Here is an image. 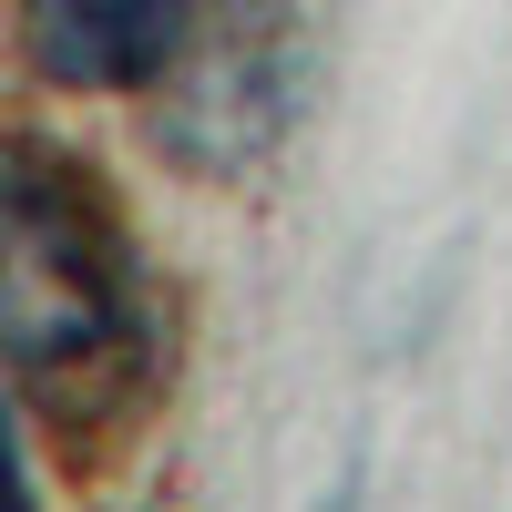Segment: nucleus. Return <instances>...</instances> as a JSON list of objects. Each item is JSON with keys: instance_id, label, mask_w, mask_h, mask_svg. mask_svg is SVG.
I'll return each instance as SVG.
<instances>
[{"instance_id": "obj_1", "label": "nucleus", "mask_w": 512, "mask_h": 512, "mask_svg": "<svg viewBox=\"0 0 512 512\" xmlns=\"http://www.w3.org/2000/svg\"><path fill=\"white\" fill-rule=\"evenodd\" d=\"M0 338L11 390L41 451L93 472L113 441L144 431V410L175 379L164 297L144 277V246L123 226L103 175L41 134H11V256H0Z\"/></svg>"}, {"instance_id": "obj_2", "label": "nucleus", "mask_w": 512, "mask_h": 512, "mask_svg": "<svg viewBox=\"0 0 512 512\" xmlns=\"http://www.w3.org/2000/svg\"><path fill=\"white\" fill-rule=\"evenodd\" d=\"M144 93L154 144L195 164V175H246L277 144V123L297 113V11L287 0H205V21L185 31V52L164 62Z\"/></svg>"}, {"instance_id": "obj_3", "label": "nucleus", "mask_w": 512, "mask_h": 512, "mask_svg": "<svg viewBox=\"0 0 512 512\" xmlns=\"http://www.w3.org/2000/svg\"><path fill=\"white\" fill-rule=\"evenodd\" d=\"M205 0H21V62L52 93H144Z\"/></svg>"}]
</instances>
